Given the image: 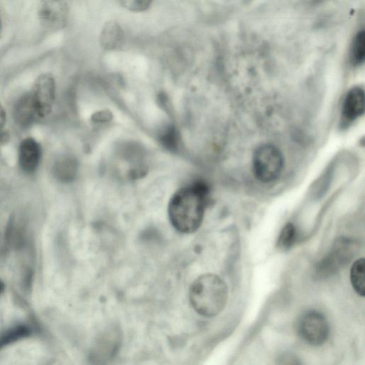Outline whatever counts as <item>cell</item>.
<instances>
[{"mask_svg": "<svg viewBox=\"0 0 365 365\" xmlns=\"http://www.w3.org/2000/svg\"><path fill=\"white\" fill-rule=\"evenodd\" d=\"M228 290L225 282L215 274H204L191 284L189 299L192 307L199 314L212 317L225 308Z\"/></svg>", "mask_w": 365, "mask_h": 365, "instance_id": "cell-2", "label": "cell"}, {"mask_svg": "<svg viewBox=\"0 0 365 365\" xmlns=\"http://www.w3.org/2000/svg\"><path fill=\"white\" fill-rule=\"evenodd\" d=\"M365 55V36L364 31L356 35L351 49V60L353 64L359 66L364 62Z\"/></svg>", "mask_w": 365, "mask_h": 365, "instance_id": "cell-14", "label": "cell"}, {"mask_svg": "<svg viewBox=\"0 0 365 365\" xmlns=\"http://www.w3.org/2000/svg\"><path fill=\"white\" fill-rule=\"evenodd\" d=\"M364 111V92L360 87H354L346 93L342 105V117L345 121L352 122L363 115Z\"/></svg>", "mask_w": 365, "mask_h": 365, "instance_id": "cell-9", "label": "cell"}, {"mask_svg": "<svg viewBox=\"0 0 365 365\" xmlns=\"http://www.w3.org/2000/svg\"><path fill=\"white\" fill-rule=\"evenodd\" d=\"M161 140L165 146L169 149H175L178 145V133L174 128H170L165 131L161 138Z\"/></svg>", "mask_w": 365, "mask_h": 365, "instance_id": "cell-18", "label": "cell"}, {"mask_svg": "<svg viewBox=\"0 0 365 365\" xmlns=\"http://www.w3.org/2000/svg\"><path fill=\"white\" fill-rule=\"evenodd\" d=\"M56 85L53 76L43 73L35 81L29 92L40 118L47 116L51 111L55 99Z\"/></svg>", "mask_w": 365, "mask_h": 365, "instance_id": "cell-5", "label": "cell"}, {"mask_svg": "<svg viewBox=\"0 0 365 365\" xmlns=\"http://www.w3.org/2000/svg\"><path fill=\"white\" fill-rule=\"evenodd\" d=\"M354 244L347 239L338 240L332 250L319 264L318 272L327 275L335 272L349 262L354 254Z\"/></svg>", "mask_w": 365, "mask_h": 365, "instance_id": "cell-7", "label": "cell"}, {"mask_svg": "<svg viewBox=\"0 0 365 365\" xmlns=\"http://www.w3.org/2000/svg\"><path fill=\"white\" fill-rule=\"evenodd\" d=\"M29 331L25 326H19L6 331L0 336V347L28 336Z\"/></svg>", "mask_w": 365, "mask_h": 365, "instance_id": "cell-16", "label": "cell"}, {"mask_svg": "<svg viewBox=\"0 0 365 365\" xmlns=\"http://www.w3.org/2000/svg\"><path fill=\"white\" fill-rule=\"evenodd\" d=\"M124 40V31L118 21L110 20L104 24L99 35L102 48L106 51L116 50L122 46Z\"/></svg>", "mask_w": 365, "mask_h": 365, "instance_id": "cell-10", "label": "cell"}, {"mask_svg": "<svg viewBox=\"0 0 365 365\" xmlns=\"http://www.w3.org/2000/svg\"><path fill=\"white\" fill-rule=\"evenodd\" d=\"M210 189L203 181L187 185L173 195L168 204V217L181 233H192L201 225L208 202Z\"/></svg>", "mask_w": 365, "mask_h": 365, "instance_id": "cell-1", "label": "cell"}, {"mask_svg": "<svg viewBox=\"0 0 365 365\" xmlns=\"http://www.w3.org/2000/svg\"><path fill=\"white\" fill-rule=\"evenodd\" d=\"M1 19H0V32H1Z\"/></svg>", "mask_w": 365, "mask_h": 365, "instance_id": "cell-21", "label": "cell"}, {"mask_svg": "<svg viewBox=\"0 0 365 365\" xmlns=\"http://www.w3.org/2000/svg\"><path fill=\"white\" fill-rule=\"evenodd\" d=\"M77 162L71 157H62L53 165L52 173L54 178L61 182H67L73 180L76 175Z\"/></svg>", "mask_w": 365, "mask_h": 365, "instance_id": "cell-12", "label": "cell"}, {"mask_svg": "<svg viewBox=\"0 0 365 365\" xmlns=\"http://www.w3.org/2000/svg\"><path fill=\"white\" fill-rule=\"evenodd\" d=\"M4 289V285L3 284L0 282V292L3 290Z\"/></svg>", "mask_w": 365, "mask_h": 365, "instance_id": "cell-20", "label": "cell"}, {"mask_svg": "<svg viewBox=\"0 0 365 365\" xmlns=\"http://www.w3.org/2000/svg\"><path fill=\"white\" fill-rule=\"evenodd\" d=\"M297 330L299 336L307 344L320 346L326 342L329 327L326 317L320 312L310 310L299 318Z\"/></svg>", "mask_w": 365, "mask_h": 365, "instance_id": "cell-4", "label": "cell"}, {"mask_svg": "<svg viewBox=\"0 0 365 365\" xmlns=\"http://www.w3.org/2000/svg\"><path fill=\"white\" fill-rule=\"evenodd\" d=\"M120 5L126 10L139 13L147 11L153 4V0H118Z\"/></svg>", "mask_w": 365, "mask_h": 365, "instance_id": "cell-17", "label": "cell"}, {"mask_svg": "<svg viewBox=\"0 0 365 365\" xmlns=\"http://www.w3.org/2000/svg\"><path fill=\"white\" fill-rule=\"evenodd\" d=\"M14 115L16 122L23 128L29 127L41 119L29 92L17 101L14 109Z\"/></svg>", "mask_w": 365, "mask_h": 365, "instance_id": "cell-11", "label": "cell"}, {"mask_svg": "<svg viewBox=\"0 0 365 365\" xmlns=\"http://www.w3.org/2000/svg\"><path fill=\"white\" fill-rule=\"evenodd\" d=\"M284 158L275 145L264 143L258 146L253 154L252 167L255 178L263 183L276 180L282 173Z\"/></svg>", "mask_w": 365, "mask_h": 365, "instance_id": "cell-3", "label": "cell"}, {"mask_svg": "<svg viewBox=\"0 0 365 365\" xmlns=\"http://www.w3.org/2000/svg\"><path fill=\"white\" fill-rule=\"evenodd\" d=\"M69 14L66 0H41L38 15L43 26L51 30L64 28Z\"/></svg>", "mask_w": 365, "mask_h": 365, "instance_id": "cell-6", "label": "cell"}, {"mask_svg": "<svg viewBox=\"0 0 365 365\" xmlns=\"http://www.w3.org/2000/svg\"><path fill=\"white\" fill-rule=\"evenodd\" d=\"M365 261L363 257L357 259L352 264L350 270V281L355 292L364 297Z\"/></svg>", "mask_w": 365, "mask_h": 365, "instance_id": "cell-13", "label": "cell"}, {"mask_svg": "<svg viewBox=\"0 0 365 365\" xmlns=\"http://www.w3.org/2000/svg\"><path fill=\"white\" fill-rule=\"evenodd\" d=\"M41 158L40 145L32 138L24 139L19 148V164L26 173H32L38 168Z\"/></svg>", "mask_w": 365, "mask_h": 365, "instance_id": "cell-8", "label": "cell"}, {"mask_svg": "<svg viewBox=\"0 0 365 365\" xmlns=\"http://www.w3.org/2000/svg\"><path fill=\"white\" fill-rule=\"evenodd\" d=\"M297 238V229L292 223H287L281 230L277 239V247L287 250L294 243Z\"/></svg>", "mask_w": 365, "mask_h": 365, "instance_id": "cell-15", "label": "cell"}, {"mask_svg": "<svg viewBox=\"0 0 365 365\" xmlns=\"http://www.w3.org/2000/svg\"><path fill=\"white\" fill-rule=\"evenodd\" d=\"M6 112L0 103V141L5 140V135L1 132L6 123Z\"/></svg>", "mask_w": 365, "mask_h": 365, "instance_id": "cell-19", "label": "cell"}]
</instances>
